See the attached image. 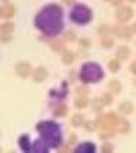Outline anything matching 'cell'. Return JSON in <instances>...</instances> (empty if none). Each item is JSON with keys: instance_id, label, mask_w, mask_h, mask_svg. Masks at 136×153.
I'll return each instance as SVG.
<instances>
[{"instance_id": "7402d4cb", "label": "cell", "mask_w": 136, "mask_h": 153, "mask_svg": "<svg viewBox=\"0 0 136 153\" xmlns=\"http://www.w3.org/2000/svg\"><path fill=\"white\" fill-rule=\"evenodd\" d=\"M110 148H111V147H110L109 145H108V146H103V151H110Z\"/></svg>"}, {"instance_id": "3957f363", "label": "cell", "mask_w": 136, "mask_h": 153, "mask_svg": "<svg viewBox=\"0 0 136 153\" xmlns=\"http://www.w3.org/2000/svg\"><path fill=\"white\" fill-rule=\"evenodd\" d=\"M131 9L130 7H121L120 10L118 11V19H119V21L121 22H125V21H128L129 19L131 17Z\"/></svg>"}, {"instance_id": "4fadbf2b", "label": "cell", "mask_w": 136, "mask_h": 153, "mask_svg": "<svg viewBox=\"0 0 136 153\" xmlns=\"http://www.w3.org/2000/svg\"><path fill=\"white\" fill-rule=\"evenodd\" d=\"M118 56L120 57V58H128V56H129V50L128 48H121L118 51Z\"/></svg>"}, {"instance_id": "2e32d148", "label": "cell", "mask_w": 136, "mask_h": 153, "mask_svg": "<svg viewBox=\"0 0 136 153\" xmlns=\"http://www.w3.org/2000/svg\"><path fill=\"white\" fill-rule=\"evenodd\" d=\"M124 123H123V126H121V131L123 132H126L128 131V128H129V125H128V121H123Z\"/></svg>"}, {"instance_id": "5b68a950", "label": "cell", "mask_w": 136, "mask_h": 153, "mask_svg": "<svg viewBox=\"0 0 136 153\" xmlns=\"http://www.w3.org/2000/svg\"><path fill=\"white\" fill-rule=\"evenodd\" d=\"M15 13V9L11 4H5V6L3 7V16L5 17H11Z\"/></svg>"}, {"instance_id": "ac0fdd59", "label": "cell", "mask_w": 136, "mask_h": 153, "mask_svg": "<svg viewBox=\"0 0 136 153\" xmlns=\"http://www.w3.org/2000/svg\"><path fill=\"white\" fill-rule=\"evenodd\" d=\"M121 1H123V0H111L113 5H120V4H121Z\"/></svg>"}, {"instance_id": "9c48e42d", "label": "cell", "mask_w": 136, "mask_h": 153, "mask_svg": "<svg viewBox=\"0 0 136 153\" xmlns=\"http://www.w3.org/2000/svg\"><path fill=\"white\" fill-rule=\"evenodd\" d=\"M115 33L118 35L119 37H128L129 36V33H128V30L126 28H124V27H118V28H115Z\"/></svg>"}, {"instance_id": "7c38bea8", "label": "cell", "mask_w": 136, "mask_h": 153, "mask_svg": "<svg viewBox=\"0 0 136 153\" xmlns=\"http://www.w3.org/2000/svg\"><path fill=\"white\" fill-rule=\"evenodd\" d=\"M72 61H73V54L71 52H64L63 53V62L69 64V63H72Z\"/></svg>"}, {"instance_id": "7a4b0ae2", "label": "cell", "mask_w": 136, "mask_h": 153, "mask_svg": "<svg viewBox=\"0 0 136 153\" xmlns=\"http://www.w3.org/2000/svg\"><path fill=\"white\" fill-rule=\"evenodd\" d=\"M15 69H16V73L20 76H27L31 72V65L27 62H20L16 65Z\"/></svg>"}, {"instance_id": "30bf717a", "label": "cell", "mask_w": 136, "mask_h": 153, "mask_svg": "<svg viewBox=\"0 0 136 153\" xmlns=\"http://www.w3.org/2000/svg\"><path fill=\"white\" fill-rule=\"evenodd\" d=\"M55 114L57 115V116H64V115L67 114V108L63 106V105H61V106H58L55 110Z\"/></svg>"}, {"instance_id": "6da1fadb", "label": "cell", "mask_w": 136, "mask_h": 153, "mask_svg": "<svg viewBox=\"0 0 136 153\" xmlns=\"http://www.w3.org/2000/svg\"><path fill=\"white\" fill-rule=\"evenodd\" d=\"M116 121H118V119H116L115 115L109 114V115H106V116L103 117V122L100 123V125L104 130H113L114 126L116 125Z\"/></svg>"}, {"instance_id": "d6986e66", "label": "cell", "mask_w": 136, "mask_h": 153, "mask_svg": "<svg viewBox=\"0 0 136 153\" xmlns=\"http://www.w3.org/2000/svg\"><path fill=\"white\" fill-rule=\"evenodd\" d=\"M55 43H56V47H53V48H56V50H60L62 47V42H55Z\"/></svg>"}, {"instance_id": "8fae6325", "label": "cell", "mask_w": 136, "mask_h": 153, "mask_svg": "<svg viewBox=\"0 0 136 153\" xmlns=\"http://www.w3.org/2000/svg\"><path fill=\"white\" fill-rule=\"evenodd\" d=\"M87 99L85 98H79V99H77L75 100V106L77 108H79V109H82V108H85L87 106Z\"/></svg>"}, {"instance_id": "ffe728a7", "label": "cell", "mask_w": 136, "mask_h": 153, "mask_svg": "<svg viewBox=\"0 0 136 153\" xmlns=\"http://www.w3.org/2000/svg\"><path fill=\"white\" fill-rule=\"evenodd\" d=\"M131 71H132V72L136 74V62H134V63L131 64Z\"/></svg>"}, {"instance_id": "e0dca14e", "label": "cell", "mask_w": 136, "mask_h": 153, "mask_svg": "<svg viewBox=\"0 0 136 153\" xmlns=\"http://www.w3.org/2000/svg\"><path fill=\"white\" fill-rule=\"evenodd\" d=\"M102 42H103V46H105V47H110L113 41H111V40H103Z\"/></svg>"}, {"instance_id": "52a82bcc", "label": "cell", "mask_w": 136, "mask_h": 153, "mask_svg": "<svg viewBox=\"0 0 136 153\" xmlns=\"http://www.w3.org/2000/svg\"><path fill=\"white\" fill-rule=\"evenodd\" d=\"M120 110H121L124 114H130V112L132 111V105H131L130 102H124V104H121Z\"/></svg>"}, {"instance_id": "5bb4252c", "label": "cell", "mask_w": 136, "mask_h": 153, "mask_svg": "<svg viewBox=\"0 0 136 153\" xmlns=\"http://www.w3.org/2000/svg\"><path fill=\"white\" fill-rule=\"evenodd\" d=\"M82 122H83V117L81 116V115H75V116L72 119V123L75 126H79Z\"/></svg>"}, {"instance_id": "8992f818", "label": "cell", "mask_w": 136, "mask_h": 153, "mask_svg": "<svg viewBox=\"0 0 136 153\" xmlns=\"http://www.w3.org/2000/svg\"><path fill=\"white\" fill-rule=\"evenodd\" d=\"M109 89H110L111 93L118 94V93L120 91V84H119V82H118V80H113V82H110Z\"/></svg>"}, {"instance_id": "277c9868", "label": "cell", "mask_w": 136, "mask_h": 153, "mask_svg": "<svg viewBox=\"0 0 136 153\" xmlns=\"http://www.w3.org/2000/svg\"><path fill=\"white\" fill-rule=\"evenodd\" d=\"M47 76V72L45 68H37L35 71V74H34V79L37 80V82H42L45 78Z\"/></svg>"}, {"instance_id": "603a6c76", "label": "cell", "mask_w": 136, "mask_h": 153, "mask_svg": "<svg viewBox=\"0 0 136 153\" xmlns=\"http://www.w3.org/2000/svg\"><path fill=\"white\" fill-rule=\"evenodd\" d=\"M63 1H64V3H67V4H71V3H73V1H74V0H63Z\"/></svg>"}, {"instance_id": "d4e9b609", "label": "cell", "mask_w": 136, "mask_h": 153, "mask_svg": "<svg viewBox=\"0 0 136 153\" xmlns=\"http://www.w3.org/2000/svg\"><path fill=\"white\" fill-rule=\"evenodd\" d=\"M131 1H134V0H131Z\"/></svg>"}, {"instance_id": "cb8c5ba5", "label": "cell", "mask_w": 136, "mask_h": 153, "mask_svg": "<svg viewBox=\"0 0 136 153\" xmlns=\"http://www.w3.org/2000/svg\"><path fill=\"white\" fill-rule=\"evenodd\" d=\"M134 30H135V31H136V25H135V27H134Z\"/></svg>"}, {"instance_id": "44dd1931", "label": "cell", "mask_w": 136, "mask_h": 153, "mask_svg": "<svg viewBox=\"0 0 136 153\" xmlns=\"http://www.w3.org/2000/svg\"><path fill=\"white\" fill-rule=\"evenodd\" d=\"M103 99H105V100H106V102H105V104H110V98L108 97V95H105V97H104Z\"/></svg>"}, {"instance_id": "ba28073f", "label": "cell", "mask_w": 136, "mask_h": 153, "mask_svg": "<svg viewBox=\"0 0 136 153\" xmlns=\"http://www.w3.org/2000/svg\"><path fill=\"white\" fill-rule=\"evenodd\" d=\"M13 30H14L13 22H6V24H4V25L1 26V31H3L4 33H10Z\"/></svg>"}, {"instance_id": "9a60e30c", "label": "cell", "mask_w": 136, "mask_h": 153, "mask_svg": "<svg viewBox=\"0 0 136 153\" xmlns=\"http://www.w3.org/2000/svg\"><path fill=\"white\" fill-rule=\"evenodd\" d=\"M109 67H110L111 71H118V69H119V63H118V61H111L110 64H109Z\"/></svg>"}]
</instances>
